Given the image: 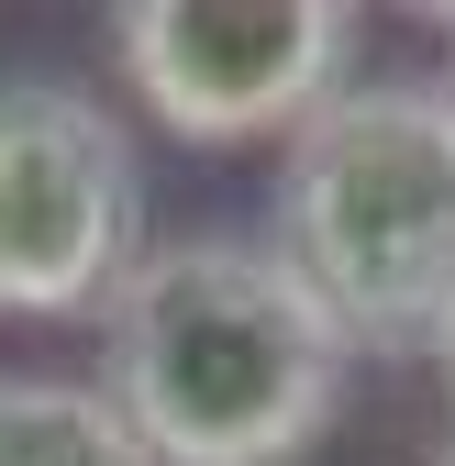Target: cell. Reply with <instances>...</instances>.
<instances>
[{
    "mask_svg": "<svg viewBox=\"0 0 455 466\" xmlns=\"http://www.w3.org/2000/svg\"><path fill=\"white\" fill-rule=\"evenodd\" d=\"M356 0H123L111 67L167 145H289L356 89Z\"/></svg>",
    "mask_w": 455,
    "mask_h": 466,
    "instance_id": "4",
    "label": "cell"
},
{
    "mask_svg": "<svg viewBox=\"0 0 455 466\" xmlns=\"http://www.w3.org/2000/svg\"><path fill=\"white\" fill-rule=\"evenodd\" d=\"M422 466H455V433H444V444H433V455H422Z\"/></svg>",
    "mask_w": 455,
    "mask_h": 466,
    "instance_id": "8",
    "label": "cell"
},
{
    "mask_svg": "<svg viewBox=\"0 0 455 466\" xmlns=\"http://www.w3.org/2000/svg\"><path fill=\"white\" fill-rule=\"evenodd\" d=\"M356 344L267 233H167L100 311V389L156 466H300Z\"/></svg>",
    "mask_w": 455,
    "mask_h": 466,
    "instance_id": "1",
    "label": "cell"
},
{
    "mask_svg": "<svg viewBox=\"0 0 455 466\" xmlns=\"http://www.w3.org/2000/svg\"><path fill=\"white\" fill-rule=\"evenodd\" d=\"M444 400H455V333H444Z\"/></svg>",
    "mask_w": 455,
    "mask_h": 466,
    "instance_id": "7",
    "label": "cell"
},
{
    "mask_svg": "<svg viewBox=\"0 0 455 466\" xmlns=\"http://www.w3.org/2000/svg\"><path fill=\"white\" fill-rule=\"evenodd\" d=\"M433 23H444V34H455V12H433ZM444 100H455V56H444Z\"/></svg>",
    "mask_w": 455,
    "mask_h": 466,
    "instance_id": "6",
    "label": "cell"
},
{
    "mask_svg": "<svg viewBox=\"0 0 455 466\" xmlns=\"http://www.w3.org/2000/svg\"><path fill=\"white\" fill-rule=\"evenodd\" d=\"M145 267V156L89 78L0 67V322H100Z\"/></svg>",
    "mask_w": 455,
    "mask_h": 466,
    "instance_id": "3",
    "label": "cell"
},
{
    "mask_svg": "<svg viewBox=\"0 0 455 466\" xmlns=\"http://www.w3.org/2000/svg\"><path fill=\"white\" fill-rule=\"evenodd\" d=\"M0 466H156L100 378L0 367Z\"/></svg>",
    "mask_w": 455,
    "mask_h": 466,
    "instance_id": "5",
    "label": "cell"
},
{
    "mask_svg": "<svg viewBox=\"0 0 455 466\" xmlns=\"http://www.w3.org/2000/svg\"><path fill=\"white\" fill-rule=\"evenodd\" d=\"M278 256L356 356L444 367L455 333V100L444 78H356L278 156Z\"/></svg>",
    "mask_w": 455,
    "mask_h": 466,
    "instance_id": "2",
    "label": "cell"
}]
</instances>
